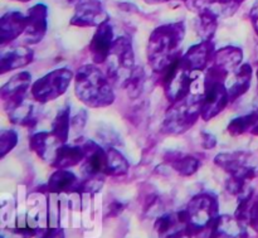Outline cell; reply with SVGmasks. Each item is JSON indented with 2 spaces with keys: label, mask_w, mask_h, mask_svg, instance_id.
<instances>
[{
  "label": "cell",
  "mask_w": 258,
  "mask_h": 238,
  "mask_svg": "<svg viewBox=\"0 0 258 238\" xmlns=\"http://www.w3.org/2000/svg\"><path fill=\"white\" fill-rule=\"evenodd\" d=\"M185 34L186 27L184 22L166 23L151 32L146 53L149 65L154 72L160 75L173 61L183 54L180 48Z\"/></svg>",
  "instance_id": "1"
},
{
  "label": "cell",
  "mask_w": 258,
  "mask_h": 238,
  "mask_svg": "<svg viewBox=\"0 0 258 238\" xmlns=\"http://www.w3.org/2000/svg\"><path fill=\"white\" fill-rule=\"evenodd\" d=\"M75 95L83 105L91 108H103L115 102L113 85L96 65L81 66L75 73Z\"/></svg>",
  "instance_id": "2"
},
{
  "label": "cell",
  "mask_w": 258,
  "mask_h": 238,
  "mask_svg": "<svg viewBox=\"0 0 258 238\" xmlns=\"http://www.w3.org/2000/svg\"><path fill=\"white\" fill-rule=\"evenodd\" d=\"M188 216L186 231L194 238H208L219 213L218 197L212 192L196 194L185 208Z\"/></svg>",
  "instance_id": "3"
},
{
  "label": "cell",
  "mask_w": 258,
  "mask_h": 238,
  "mask_svg": "<svg viewBox=\"0 0 258 238\" xmlns=\"http://www.w3.org/2000/svg\"><path fill=\"white\" fill-rule=\"evenodd\" d=\"M202 95H189L179 102L171 103L165 113L161 131L168 135H181L190 130L202 118Z\"/></svg>",
  "instance_id": "4"
},
{
  "label": "cell",
  "mask_w": 258,
  "mask_h": 238,
  "mask_svg": "<svg viewBox=\"0 0 258 238\" xmlns=\"http://www.w3.org/2000/svg\"><path fill=\"white\" fill-rule=\"evenodd\" d=\"M105 66V73L110 78L112 85H118L122 87L128 76L136 67L133 42L127 35L116 38Z\"/></svg>",
  "instance_id": "5"
},
{
  "label": "cell",
  "mask_w": 258,
  "mask_h": 238,
  "mask_svg": "<svg viewBox=\"0 0 258 238\" xmlns=\"http://www.w3.org/2000/svg\"><path fill=\"white\" fill-rule=\"evenodd\" d=\"M73 80L75 73L70 68L62 67L48 72L47 75L33 82L30 88L32 100L39 105L57 100L58 97L64 95Z\"/></svg>",
  "instance_id": "6"
},
{
  "label": "cell",
  "mask_w": 258,
  "mask_h": 238,
  "mask_svg": "<svg viewBox=\"0 0 258 238\" xmlns=\"http://www.w3.org/2000/svg\"><path fill=\"white\" fill-rule=\"evenodd\" d=\"M227 80L206 71L204 76V92L202 102V120L209 121L217 117L226 110L228 103H231Z\"/></svg>",
  "instance_id": "7"
},
{
  "label": "cell",
  "mask_w": 258,
  "mask_h": 238,
  "mask_svg": "<svg viewBox=\"0 0 258 238\" xmlns=\"http://www.w3.org/2000/svg\"><path fill=\"white\" fill-rule=\"evenodd\" d=\"M214 164L228 176L249 183L258 176V154L251 151L221 153L214 158Z\"/></svg>",
  "instance_id": "8"
},
{
  "label": "cell",
  "mask_w": 258,
  "mask_h": 238,
  "mask_svg": "<svg viewBox=\"0 0 258 238\" xmlns=\"http://www.w3.org/2000/svg\"><path fill=\"white\" fill-rule=\"evenodd\" d=\"M180 58L181 55L173 61V63L160 73L161 86L164 88L165 97L170 103L179 102L191 93L190 88L191 81H193L191 75L193 73L186 71L181 66Z\"/></svg>",
  "instance_id": "9"
},
{
  "label": "cell",
  "mask_w": 258,
  "mask_h": 238,
  "mask_svg": "<svg viewBox=\"0 0 258 238\" xmlns=\"http://www.w3.org/2000/svg\"><path fill=\"white\" fill-rule=\"evenodd\" d=\"M214 53H216V44L213 39L202 40L189 47V49L181 54L180 63L186 71L191 73L204 72L211 67Z\"/></svg>",
  "instance_id": "10"
},
{
  "label": "cell",
  "mask_w": 258,
  "mask_h": 238,
  "mask_svg": "<svg viewBox=\"0 0 258 238\" xmlns=\"http://www.w3.org/2000/svg\"><path fill=\"white\" fill-rule=\"evenodd\" d=\"M108 18L101 0H81L75 7L70 24L80 28H97Z\"/></svg>",
  "instance_id": "11"
},
{
  "label": "cell",
  "mask_w": 258,
  "mask_h": 238,
  "mask_svg": "<svg viewBox=\"0 0 258 238\" xmlns=\"http://www.w3.org/2000/svg\"><path fill=\"white\" fill-rule=\"evenodd\" d=\"M32 85V75L28 71L18 72L17 75L10 77L0 90V98L5 110L24 102L28 93H30Z\"/></svg>",
  "instance_id": "12"
},
{
  "label": "cell",
  "mask_w": 258,
  "mask_h": 238,
  "mask_svg": "<svg viewBox=\"0 0 258 238\" xmlns=\"http://www.w3.org/2000/svg\"><path fill=\"white\" fill-rule=\"evenodd\" d=\"M115 40V29H113L111 19L108 18L107 20H105L102 24L96 28V32L93 33L90 45H88L91 57H92L95 65H105Z\"/></svg>",
  "instance_id": "13"
},
{
  "label": "cell",
  "mask_w": 258,
  "mask_h": 238,
  "mask_svg": "<svg viewBox=\"0 0 258 238\" xmlns=\"http://www.w3.org/2000/svg\"><path fill=\"white\" fill-rule=\"evenodd\" d=\"M48 32V7L43 3L34 4L27 12V29L23 34L25 45L38 44Z\"/></svg>",
  "instance_id": "14"
},
{
  "label": "cell",
  "mask_w": 258,
  "mask_h": 238,
  "mask_svg": "<svg viewBox=\"0 0 258 238\" xmlns=\"http://www.w3.org/2000/svg\"><path fill=\"white\" fill-rule=\"evenodd\" d=\"M85 149V160L81 164V173L83 178H97L106 176V149L92 140H85L82 143Z\"/></svg>",
  "instance_id": "15"
},
{
  "label": "cell",
  "mask_w": 258,
  "mask_h": 238,
  "mask_svg": "<svg viewBox=\"0 0 258 238\" xmlns=\"http://www.w3.org/2000/svg\"><path fill=\"white\" fill-rule=\"evenodd\" d=\"M27 29V14L19 10L5 12L0 18V44L2 47L10 44L18 38L23 37Z\"/></svg>",
  "instance_id": "16"
},
{
  "label": "cell",
  "mask_w": 258,
  "mask_h": 238,
  "mask_svg": "<svg viewBox=\"0 0 258 238\" xmlns=\"http://www.w3.org/2000/svg\"><path fill=\"white\" fill-rule=\"evenodd\" d=\"M47 193L52 194H81L82 191V179L68 169H55L50 174L47 184Z\"/></svg>",
  "instance_id": "17"
},
{
  "label": "cell",
  "mask_w": 258,
  "mask_h": 238,
  "mask_svg": "<svg viewBox=\"0 0 258 238\" xmlns=\"http://www.w3.org/2000/svg\"><path fill=\"white\" fill-rule=\"evenodd\" d=\"M208 238H248L247 224L231 214H221L212 226Z\"/></svg>",
  "instance_id": "18"
},
{
  "label": "cell",
  "mask_w": 258,
  "mask_h": 238,
  "mask_svg": "<svg viewBox=\"0 0 258 238\" xmlns=\"http://www.w3.org/2000/svg\"><path fill=\"white\" fill-rule=\"evenodd\" d=\"M85 156V149L82 144H60L49 164L54 169H70L77 166L78 164H82Z\"/></svg>",
  "instance_id": "19"
},
{
  "label": "cell",
  "mask_w": 258,
  "mask_h": 238,
  "mask_svg": "<svg viewBox=\"0 0 258 238\" xmlns=\"http://www.w3.org/2000/svg\"><path fill=\"white\" fill-rule=\"evenodd\" d=\"M33 60H34V52L28 45H19L5 50L0 54V73L5 75L8 72L20 70L30 65Z\"/></svg>",
  "instance_id": "20"
},
{
  "label": "cell",
  "mask_w": 258,
  "mask_h": 238,
  "mask_svg": "<svg viewBox=\"0 0 258 238\" xmlns=\"http://www.w3.org/2000/svg\"><path fill=\"white\" fill-rule=\"evenodd\" d=\"M60 141L50 131L33 133L29 136V148L42 160L50 163Z\"/></svg>",
  "instance_id": "21"
},
{
  "label": "cell",
  "mask_w": 258,
  "mask_h": 238,
  "mask_svg": "<svg viewBox=\"0 0 258 238\" xmlns=\"http://www.w3.org/2000/svg\"><path fill=\"white\" fill-rule=\"evenodd\" d=\"M164 160L170 165L174 171L181 176H191L199 170L202 161L191 154H184L180 151H170L165 154Z\"/></svg>",
  "instance_id": "22"
},
{
  "label": "cell",
  "mask_w": 258,
  "mask_h": 238,
  "mask_svg": "<svg viewBox=\"0 0 258 238\" xmlns=\"http://www.w3.org/2000/svg\"><path fill=\"white\" fill-rule=\"evenodd\" d=\"M183 3L186 9L196 14L202 10H209L219 18L232 17L239 8V5L231 4L226 0H183Z\"/></svg>",
  "instance_id": "23"
},
{
  "label": "cell",
  "mask_w": 258,
  "mask_h": 238,
  "mask_svg": "<svg viewBox=\"0 0 258 238\" xmlns=\"http://www.w3.org/2000/svg\"><path fill=\"white\" fill-rule=\"evenodd\" d=\"M186 224H188V216L185 209L170 212V213L161 214L156 219L155 231L160 238H168L180 229H186Z\"/></svg>",
  "instance_id": "24"
},
{
  "label": "cell",
  "mask_w": 258,
  "mask_h": 238,
  "mask_svg": "<svg viewBox=\"0 0 258 238\" xmlns=\"http://www.w3.org/2000/svg\"><path fill=\"white\" fill-rule=\"evenodd\" d=\"M253 78V68L249 63H242L233 72V81L228 86L231 103L241 98L249 91Z\"/></svg>",
  "instance_id": "25"
},
{
  "label": "cell",
  "mask_w": 258,
  "mask_h": 238,
  "mask_svg": "<svg viewBox=\"0 0 258 238\" xmlns=\"http://www.w3.org/2000/svg\"><path fill=\"white\" fill-rule=\"evenodd\" d=\"M5 111H7L9 121L14 125L24 126V128H33L37 125L38 108L35 103L25 100L24 102L7 108Z\"/></svg>",
  "instance_id": "26"
},
{
  "label": "cell",
  "mask_w": 258,
  "mask_h": 238,
  "mask_svg": "<svg viewBox=\"0 0 258 238\" xmlns=\"http://www.w3.org/2000/svg\"><path fill=\"white\" fill-rule=\"evenodd\" d=\"M243 61V50L236 45H226V47L217 49L212 65L222 68L229 73H233Z\"/></svg>",
  "instance_id": "27"
},
{
  "label": "cell",
  "mask_w": 258,
  "mask_h": 238,
  "mask_svg": "<svg viewBox=\"0 0 258 238\" xmlns=\"http://www.w3.org/2000/svg\"><path fill=\"white\" fill-rule=\"evenodd\" d=\"M227 131L231 136L252 135L258 136V111H252L249 113L234 117L229 121Z\"/></svg>",
  "instance_id": "28"
},
{
  "label": "cell",
  "mask_w": 258,
  "mask_h": 238,
  "mask_svg": "<svg viewBox=\"0 0 258 238\" xmlns=\"http://www.w3.org/2000/svg\"><path fill=\"white\" fill-rule=\"evenodd\" d=\"M218 15L214 14L213 12H209V10H202V12L197 13V17L193 23V28L197 35L202 40L213 39L217 28H218Z\"/></svg>",
  "instance_id": "29"
},
{
  "label": "cell",
  "mask_w": 258,
  "mask_h": 238,
  "mask_svg": "<svg viewBox=\"0 0 258 238\" xmlns=\"http://www.w3.org/2000/svg\"><path fill=\"white\" fill-rule=\"evenodd\" d=\"M71 131H72V115H71V106L64 105L58 110L50 124V133L58 139L62 144L68 143Z\"/></svg>",
  "instance_id": "30"
},
{
  "label": "cell",
  "mask_w": 258,
  "mask_h": 238,
  "mask_svg": "<svg viewBox=\"0 0 258 238\" xmlns=\"http://www.w3.org/2000/svg\"><path fill=\"white\" fill-rule=\"evenodd\" d=\"M106 169L105 175L106 176H121L125 175L130 169V163L127 159L123 156L122 153L115 149L113 146L106 149Z\"/></svg>",
  "instance_id": "31"
},
{
  "label": "cell",
  "mask_w": 258,
  "mask_h": 238,
  "mask_svg": "<svg viewBox=\"0 0 258 238\" xmlns=\"http://www.w3.org/2000/svg\"><path fill=\"white\" fill-rule=\"evenodd\" d=\"M144 85H145V72H144V68L140 67V66H136L135 70L133 71V73L128 76L126 82L123 83L122 88L126 90V92H127L130 97L136 98L143 92Z\"/></svg>",
  "instance_id": "32"
},
{
  "label": "cell",
  "mask_w": 258,
  "mask_h": 238,
  "mask_svg": "<svg viewBox=\"0 0 258 238\" xmlns=\"http://www.w3.org/2000/svg\"><path fill=\"white\" fill-rule=\"evenodd\" d=\"M19 141V135L14 130H3L0 133V158H5L7 154L14 150Z\"/></svg>",
  "instance_id": "33"
},
{
  "label": "cell",
  "mask_w": 258,
  "mask_h": 238,
  "mask_svg": "<svg viewBox=\"0 0 258 238\" xmlns=\"http://www.w3.org/2000/svg\"><path fill=\"white\" fill-rule=\"evenodd\" d=\"M247 226L251 227L256 233H258V194H254L249 203L248 217H247Z\"/></svg>",
  "instance_id": "34"
},
{
  "label": "cell",
  "mask_w": 258,
  "mask_h": 238,
  "mask_svg": "<svg viewBox=\"0 0 258 238\" xmlns=\"http://www.w3.org/2000/svg\"><path fill=\"white\" fill-rule=\"evenodd\" d=\"M87 123V112L85 110L78 111L77 115L72 116V131L75 134H81V131L85 129ZM71 131V133H72Z\"/></svg>",
  "instance_id": "35"
},
{
  "label": "cell",
  "mask_w": 258,
  "mask_h": 238,
  "mask_svg": "<svg viewBox=\"0 0 258 238\" xmlns=\"http://www.w3.org/2000/svg\"><path fill=\"white\" fill-rule=\"evenodd\" d=\"M34 238H66L64 231L62 228H38Z\"/></svg>",
  "instance_id": "36"
},
{
  "label": "cell",
  "mask_w": 258,
  "mask_h": 238,
  "mask_svg": "<svg viewBox=\"0 0 258 238\" xmlns=\"http://www.w3.org/2000/svg\"><path fill=\"white\" fill-rule=\"evenodd\" d=\"M202 138V148L206 149V150H212L217 146V138L211 133H207V131H202L201 133Z\"/></svg>",
  "instance_id": "37"
},
{
  "label": "cell",
  "mask_w": 258,
  "mask_h": 238,
  "mask_svg": "<svg viewBox=\"0 0 258 238\" xmlns=\"http://www.w3.org/2000/svg\"><path fill=\"white\" fill-rule=\"evenodd\" d=\"M10 232H13L12 234L14 238H33L37 234L38 228H30V227H27V228L10 229Z\"/></svg>",
  "instance_id": "38"
},
{
  "label": "cell",
  "mask_w": 258,
  "mask_h": 238,
  "mask_svg": "<svg viewBox=\"0 0 258 238\" xmlns=\"http://www.w3.org/2000/svg\"><path fill=\"white\" fill-rule=\"evenodd\" d=\"M123 208H125V206H123V203H121V202H112V203H110L107 206V208H106V216L107 217H116L118 216L120 213H122Z\"/></svg>",
  "instance_id": "39"
},
{
  "label": "cell",
  "mask_w": 258,
  "mask_h": 238,
  "mask_svg": "<svg viewBox=\"0 0 258 238\" xmlns=\"http://www.w3.org/2000/svg\"><path fill=\"white\" fill-rule=\"evenodd\" d=\"M249 20H251L252 28L258 37V0L252 5L251 10H249Z\"/></svg>",
  "instance_id": "40"
},
{
  "label": "cell",
  "mask_w": 258,
  "mask_h": 238,
  "mask_svg": "<svg viewBox=\"0 0 258 238\" xmlns=\"http://www.w3.org/2000/svg\"><path fill=\"white\" fill-rule=\"evenodd\" d=\"M168 238H193V236L186 229H180V231L175 232V233H173Z\"/></svg>",
  "instance_id": "41"
},
{
  "label": "cell",
  "mask_w": 258,
  "mask_h": 238,
  "mask_svg": "<svg viewBox=\"0 0 258 238\" xmlns=\"http://www.w3.org/2000/svg\"><path fill=\"white\" fill-rule=\"evenodd\" d=\"M148 4H161V3H169V2H175V0H144ZM183 2V0H181Z\"/></svg>",
  "instance_id": "42"
},
{
  "label": "cell",
  "mask_w": 258,
  "mask_h": 238,
  "mask_svg": "<svg viewBox=\"0 0 258 238\" xmlns=\"http://www.w3.org/2000/svg\"><path fill=\"white\" fill-rule=\"evenodd\" d=\"M63 2H64L67 5H70V7H76L81 0H63Z\"/></svg>",
  "instance_id": "43"
},
{
  "label": "cell",
  "mask_w": 258,
  "mask_h": 238,
  "mask_svg": "<svg viewBox=\"0 0 258 238\" xmlns=\"http://www.w3.org/2000/svg\"><path fill=\"white\" fill-rule=\"evenodd\" d=\"M10 2H18V3H28V2H32V0H10Z\"/></svg>",
  "instance_id": "44"
},
{
  "label": "cell",
  "mask_w": 258,
  "mask_h": 238,
  "mask_svg": "<svg viewBox=\"0 0 258 238\" xmlns=\"http://www.w3.org/2000/svg\"><path fill=\"white\" fill-rule=\"evenodd\" d=\"M234 2H236L238 5H242L244 2H246V0H234Z\"/></svg>",
  "instance_id": "45"
},
{
  "label": "cell",
  "mask_w": 258,
  "mask_h": 238,
  "mask_svg": "<svg viewBox=\"0 0 258 238\" xmlns=\"http://www.w3.org/2000/svg\"><path fill=\"white\" fill-rule=\"evenodd\" d=\"M256 77H257V86H258V68H257V71H256Z\"/></svg>",
  "instance_id": "46"
},
{
  "label": "cell",
  "mask_w": 258,
  "mask_h": 238,
  "mask_svg": "<svg viewBox=\"0 0 258 238\" xmlns=\"http://www.w3.org/2000/svg\"><path fill=\"white\" fill-rule=\"evenodd\" d=\"M2 238H5V237H4V236H2Z\"/></svg>",
  "instance_id": "47"
}]
</instances>
